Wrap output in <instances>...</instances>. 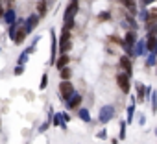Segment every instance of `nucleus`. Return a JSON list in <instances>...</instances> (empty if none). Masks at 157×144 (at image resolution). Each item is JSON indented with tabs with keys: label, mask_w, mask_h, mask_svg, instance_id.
<instances>
[{
	"label": "nucleus",
	"mask_w": 157,
	"mask_h": 144,
	"mask_svg": "<svg viewBox=\"0 0 157 144\" xmlns=\"http://www.w3.org/2000/svg\"><path fill=\"white\" fill-rule=\"evenodd\" d=\"M50 35H52V57H50V61L54 63V59H56V48H57V37H56V33H54V30L50 32Z\"/></svg>",
	"instance_id": "1a4fd4ad"
},
{
	"label": "nucleus",
	"mask_w": 157,
	"mask_h": 144,
	"mask_svg": "<svg viewBox=\"0 0 157 144\" xmlns=\"http://www.w3.org/2000/svg\"><path fill=\"white\" fill-rule=\"evenodd\" d=\"M70 76H72V72H70V68H68V66L61 68V80H70Z\"/></svg>",
	"instance_id": "f8f14e48"
},
{
	"label": "nucleus",
	"mask_w": 157,
	"mask_h": 144,
	"mask_svg": "<svg viewBox=\"0 0 157 144\" xmlns=\"http://www.w3.org/2000/svg\"><path fill=\"white\" fill-rule=\"evenodd\" d=\"M68 63H70V57H68L67 54H63V55H61V57H59V59L56 61V66H57V68L61 70V68H65V66H68Z\"/></svg>",
	"instance_id": "0eeeda50"
},
{
	"label": "nucleus",
	"mask_w": 157,
	"mask_h": 144,
	"mask_svg": "<svg viewBox=\"0 0 157 144\" xmlns=\"http://www.w3.org/2000/svg\"><path fill=\"white\" fill-rule=\"evenodd\" d=\"M148 50L150 52H153V50H157V41H155V37H148Z\"/></svg>",
	"instance_id": "9b49d317"
},
{
	"label": "nucleus",
	"mask_w": 157,
	"mask_h": 144,
	"mask_svg": "<svg viewBox=\"0 0 157 144\" xmlns=\"http://www.w3.org/2000/svg\"><path fill=\"white\" fill-rule=\"evenodd\" d=\"M22 70H24V68H22V65H19V66L15 68V74H17V76H21V74H22Z\"/></svg>",
	"instance_id": "aec40b11"
},
{
	"label": "nucleus",
	"mask_w": 157,
	"mask_h": 144,
	"mask_svg": "<svg viewBox=\"0 0 157 144\" xmlns=\"http://www.w3.org/2000/svg\"><path fill=\"white\" fill-rule=\"evenodd\" d=\"M117 83H118L122 93H129V74L128 72H120L117 76Z\"/></svg>",
	"instance_id": "f257e3e1"
},
{
	"label": "nucleus",
	"mask_w": 157,
	"mask_h": 144,
	"mask_svg": "<svg viewBox=\"0 0 157 144\" xmlns=\"http://www.w3.org/2000/svg\"><path fill=\"white\" fill-rule=\"evenodd\" d=\"M37 13H39V17H43L46 13V0H39L37 2Z\"/></svg>",
	"instance_id": "9d476101"
},
{
	"label": "nucleus",
	"mask_w": 157,
	"mask_h": 144,
	"mask_svg": "<svg viewBox=\"0 0 157 144\" xmlns=\"http://www.w3.org/2000/svg\"><path fill=\"white\" fill-rule=\"evenodd\" d=\"M6 21H8L10 24H13V11H8V13H6Z\"/></svg>",
	"instance_id": "f3484780"
},
{
	"label": "nucleus",
	"mask_w": 157,
	"mask_h": 144,
	"mask_svg": "<svg viewBox=\"0 0 157 144\" xmlns=\"http://www.w3.org/2000/svg\"><path fill=\"white\" fill-rule=\"evenodd\" d=\"M115 115V109L111 107V105H105V107H102V115H100V120L102 122H107L111 116Z\"/></svg>",
	"instance_id": "20e7f679"
},
{
	"label": "nucleus",
	"mask_w": 157,
	"mask_h": 144,
	"mask_svg": "<svg viewBox=\"0 0 157 144\" xmlns=\"http://www.w3.org/2000/svg\"><path fill=\"white\" fill-rule=\"evenodd\" d=\"M35 22H37V15L30 17V19H28V28H26V30H32V28L35 26Z\"/></svg>",
	"instance_id": "4468645a"
},
{
	"label": "nucleus",
	"mask_w": 157,
	"mask_h": 144,
	"mask_svg": "<svg viewBox=\"0 0 157 144\" xmlns=\"http://www.w3.org/2000/svg\"><path fill=\"white\" fill-rule=\"evenodd\" d=\"M46 81H48V76L44 74V76H43V80H41V89H44V87H46Z\"/></svg>",
	"instance_id": "a211bd4d"
},
{
	"label": "nucleus",
	"mask_w": 157,
	"mask_h": 144,
	"mask_svg": "<svg viewBox=\"0 0 157 144\" xmlns=\"http://www.w3.org/2000/svg\"><path fill=\"white\" fill-rule=\"evenodd\" d=\"M4 15V11H2V6H0V17H2Z\"/></svg>",
	"instance_id": "412c9836"
},
{
	"label": "nucleus",
	"mask_w": 157,
	"mask_h": 144,
	"mask_svg": "<svg viewBox=\"0 0 157 144\" xmlns=\"http://www.w3.org/2000/svg\"><path fill=\"white\" fill-rule=\"evenodd\" d=\"M120 66L124 68V72L131 74V68H133V66H131V61L128 59V55H122V57H120Z\"/></svg>",
	"instance_id": "39448f33"
},
{
	"label": "nucleus",
	"mask_w": 157,
	"mask_h": 144,
	"mask_svg": "<svg viewBox=\"0 0 157 144\" xmlns=\"http://www.w3.org/2000/svg\"><path fill=\"white\" fill-rule=\"evenodd\" d=\"M26 33H28V30H26V28H21V30H19V32L13 35V41H15L17 44H21V43L26 39Z\"/></svg>",
	"instance_id": "423d86ee"
},
{
	"label": "nucleus",
	"mask_w": 157,
	"mask_h": 144,
	"mask_svg": "<svg viewBox=\"0 0 157 144\" xmlns=\"http://www.w3.org/2000/svg\"><path fill=\"white\" fill-rule=\"evenodd\" d=\"M80 104H82V96H80V94H74V96H72V100L68 102V107H70V109H76Z\"/></svg>",
	"instance_id": "6e6552de"
},
{
	"label": "nucleus",
	"mask_w": 157,
	"mask_h": 144,
	"mask_svg": "<svg viewBox=\"0 0 157 144\" xmlns=\"http://www.w3.org/2000/svg\"><path fill=\"white\" fill-rule=\"evenodd\" d=\"M120 2H122L124 6H129V8H133V0H120Z\"/></svg>",
	"instance_id": "6ab92c4d"
},
{
	"label": "nucleus",
	"mask_w": 157,
	"mask_h": 144,
	"mask_svg": "<svg viewBox=\"0 0 157 144\" xmlns=\"http://www.w3.org/2000/svg\"><path fill=\"white\" fill-rule=\"evenodd\" d=\"M80 118H82V120H85V122H89V120H91L89 111H87V109H80Z\"/></svg>",
	"instance_id": "ddd939ff"
},
{
	"label": "nucleus",
	"mask_w": 157,
	"mask_h": 144,
	"mask_svg": "<svg viewBox=\"0 0 157 144\" xmlns=\"http://www.w3.org/2000/svg\"><path fill=\"white\" fill-rule=\"evenodd\" d=\"M126 43H128V44H133V43H135V33H133V32L126 33Z\"/></svg>",
	"instance_id": "2eb2a0df"
},
{
	"label": "nucleus",
	"mask_w": 157,
	"mask_h": 144,
	"mask_svg": "<svg viewBox=\"0 0 157 144\" xmlns=\"http://www.w3.org/2000/svg\"><path fill=\"white\" fill-rule=\"evenodd\" d=\"M72 85L68 83V80H63L61 83H59V94L63 96V100H68V96L72 94Z\"/></svg>",
	"instance_id": "7ed1b4c3"
},
{
	"label": "nucleus",
	"mask_w": 157,
	"mask_h": 144,
	"mask_svg": "<svg viewBox=\"0 0 157 144\" xmlns=\"http://www.w3.org/2000/svg\"><path fill=\"white\" fill-rule=\"evenodd\" d=\"M68 48H70V32H68V28H65L63 35H61V46H59V50H61V54H65V52H68Z\"/></svg>",
	"instance_id": "f03ea898"
},
{
	"label": "nucleus",
	"mask_w": 157,
	"mask_h": 144,
	"mask_svg": "<svg viewBox=\"0 0 157 144\" xmlns=\"http://www.w3.org/2000/svg\"><path fill=\"white\" fill-rule=\"evenodd\" d=\"M124 137H126V122L120 124V138H124Z\"/></svg>",
	"instance_id": "dca6fc26"
}]
</instances>
